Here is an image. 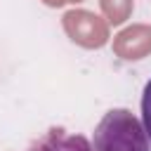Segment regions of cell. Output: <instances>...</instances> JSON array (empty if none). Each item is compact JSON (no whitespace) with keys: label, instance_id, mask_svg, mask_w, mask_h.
I'll return each mask as SVG.
<instances>
[{"label":"cell","instance_id":"6da1fadb","mask_svg":"<svg viewBox=\"0 0 151 151\" xmlns=\"http://www.w3.org/2000/svg\"><path fill=\"white\" fill-rule=\"evenodd\" d=\"M92 151H151V142L132 111L111 109L92 132Z\"/></svg>","mask_w":151,"mask_h":151},{"label":"cell","instance_id":"3957f363","mask_svg":"<svg viewBox=\"0 0 151 151\" xmlns=\"http://www.w3.org/2000/svg\"><path fill=\"white\" fill-rule=\"evenodd\" d=\"M142 123H144V130L151 142V78L146 80L144 92H142Z\"/></svg>","mask_w":151,"mask_h":151},{"label":"cell","instance_id":"7a4b0ae2","mask_svg":"<svg viewBox=\"0 0 151 151\" xmlns=\"http://www.w3.org/2000/svg\"><path fill=\"white\" fill-rule=\"evenodd\" d=\"M28 151H92V146L80 134H68L61 127H52L40 139H35Z\"/></svg>","mask_w":151,"mask_h":151}]
</instances>
